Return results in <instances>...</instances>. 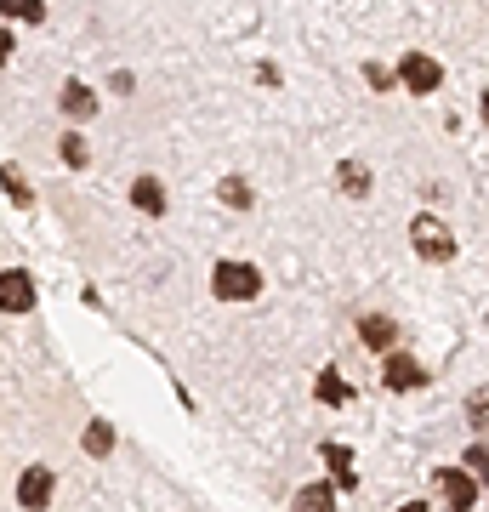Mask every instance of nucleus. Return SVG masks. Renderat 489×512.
Returning a JSON list of instances; mask_svg holds the SVG:
<instances>
[{"instance_id": "nucleus-1", "label": "nucleus", "mask_w": 489, "mask_h": 512, "mask_svg": "<svg viewBox=\"0 0 489 512\" xmlns=\"http://www.w3.org/2000/svg\"><path fill=\"white\" fill-rule=\"evenodd\" d=\"M211 296H217V302H256V296H262V268H256V262H239V256L217 262V268H211Z\"/></svg>"}, {"instance_id": "nucleus-2", "label": "nucleus", "mask_w": 489, "mask_h": 512, "mask_svg": "<svg viewBox=\"0 0 489 512\" xmlns=\"http://www.w3.org/2000/svg\"><path fill=\"white\" fill-rule=\"evenodd\" d=\"M410 245H416V256L421 262H433V268L455 262V228L444 217H433V211H421V217L410 222Z\"/></svg>"}, {"instance_id": "nucleus-3", "label": "nucleus", "mask_w": 489, "mask_h": 512, "mask_svg": "<svg viewBox=\"0 0 489 512\" xmlns=\"http://www.w3.org/2000/svg\"><path fill=\"white\" fill-rule=\"evenodd\" d=\"M433 490H438V501H444V512H472V507H478V495H484L467 467H438Z\"/></svg>"}, {"instance_id": "nucleus-4", "label": "nucleus", "mask_w": 489, "mask_h": 512, "mask_svg": "<svg viewBox=\"0 0 489 512\" xmlns=\"http://www.w3.org/2000/svg\"><path fill=\"white\" fill-rule=\"evenodd\" d=\"M433 382V370L421 365L416 353H387V359H381V387H387V393H416V387H427Z\"/></svg>"}, {"instance_id": "nucleus-5", "label": "nucleus", "mask_w": 489, "mask_h": 512, "mask_svg": "<svg viewBox=\"0 0 489 512\" xmlns=\"http://www.w3.org/2000/svg\"><path fill=\"white\" fill-rule=\"evenodd\" d=\"M393 74H399L404 92H416V97H433L438 86H444V69H438V57H427V52H404Z\"/></svg>"}, {"instance_id": "nucleus-6", "label": "nucleus", "mask_w": 489, "mask_h": 512, "mask_svg": "<svg viewBox=\"0 0 489 512\" xmlns=\"http://www.w3.org/2000/svg\"><path fill=\"white\" fill-rule=\"evenodd\" d=\"M0 313H12V319L35 313V279H29V268H6L0 274Z\"/></svg>"}, {"instance_id": "nucleus-7", "label": "nucleus", "mask_w": 489, "mask_h": 512, "mask_svg": "<svg viewBox=\"0 0 489 512\" xmlns=\"http://www.w3.org/2000/svg\"><path fill=\"white\" fill-rule=\"evenodd\" d=\"M52 490H57L52 467H23L18 473V507L23 512H46L52 507Z\"/></svg>"}, {"instance_id": "nucleus-8", "label": "nucleus", "mask_w": 489, "mask_h": 512, "mask_svg": "<svg viewBox=\"0 0 489 512\" xmlns=\"http://www.w3.org/2000/svg\"><path fill=\"white\" fill-rule=\"evenodd\" d=\"M319 456H325V467H330V484H336V495H353V490H359V473H353V450H347V444L325 439V444H319Z\"/></svg>"}, {"instance_id": "nucleus-9", "label": "nucleus", "mask_w": 489, "mask_h": 512, "mask_svg": "<svg viewBox=\"0 0 489 512\" xmlns=\"http://www.w3.org/2000/svg\"><path fill=\"white\" fill-rule=\"evenodd\" d=\"M313 399L325 404V410H347V404H353V382H347L336 365H325L313 376Z\"/></svg>"}, {"instance_id": "nucleus-10", "label": "nucleus", "mask_w": 489, "mask_h": 512, "mask_svg": "<svg viewBox=\"0 0 489 512\" xmlns=\"http://www.w3.org/2000/svg\"><path fill=\"white\" fill-rule=\"evenodd\" d=\"M359 342H364L370 353H393V342H399L393 313H364V319H359Z\"/></svg>"}, {"instance_id": "nucleus-11", "label": "nucleus", "mask_w": 489, "mask_h": 512, "mask_svg": "<svg viewBox=\"0 0 489 512\" xmlns=\"http://www.w3.org/2000/svg\"><path fill=\"white\" fill-rule=\"evenodd\" d=\"M57 109L69 114L74 126H86L91 114H97V97H91V86H80V80H69V86L57 92Z\"/></svg>"}, {"instance_id": "nucleus-12", "label": "nucleus", "mask_w": 489, "mask_h": 512, "mask_svg": "<svg viewBox=\"0 0 489 512\" xmlns=\"http://www.w3.org/2000/svg\"><path fill=\"white\" fill-rule=\"evenodd\" d=\"M131 205H137L143 217H165V183L154 177V171H143V177L131 183Z\"/></svg>"}, {"instance_id": "nucleus-13", "label": "nucleus", "mask_w": 489, "mask_h": 512, "mask_svg": "<svg viewBox=\"0 0 489 512\" xmlns=\"http://www.w3.org/2000/svg\"><path fill=\"white\" fill-rule=\"evenodd\" d=\"M290 512H336V484H330V478L302 484V490H296V501H290Z\"/></svg>"}, {"instance_id": "nucleus-14", "label": "nucleus", "mask_w": 489, "mask_h": 512, "mask_svg": "<svg viewBox=\"0 0 489 512\" xmlns=\"http://www.w3.org/2000/svg\"><path fill=\"white\" fill-rule=\"evenodd\" d=\"M114 444H120V433H114V421H86V439H80V450H86L91 461H109L114 456Z\"/></svg>"}, {"instance_id": "nucleus-15", "label": "nucleus", "mask_w": 489, "mask_h": 512, "mask_svg": "<svg viewBox=\"0 0 489 512\" xmlns=\"http://www.w3.org/2000/svg\"><path fill=\"white\" fill-rule=\"evenodd\" d=\"M336 188L353 194V200H364V194H370V165H364V160H342V165H336Z\"/></svg>"}, {"instance_id": "nucleus-16", "label": "nucleus", "mask_w": 489, "mask_h": 512, "mask_svg": "<svg viewBox=\"0 0 489 512\" xmlns=\"http://www.w3.org/2000/svg\"><path fill=\"white\" fill-rule=\"evenodd\" d=\"M0 188H6V200L18 205V211H29V205H35V188L23 183L18 165H0Z\"/></svg>"}, {"instance_id": "nucleus-17", "label": "nucleus", "mask_w": 489, "mask_h": 512, "mask_svg": "<svg viewBox=\"0 0 489 512\" xmlns=\"http://www.w3.org/2000/svg\"><path fill=\"white\" fill-rule=\"evenodd\" d=\"M461 467H467V473L478 478V490L489 495V444L484 439H472L467 450H461Z\"/></svg>"}, {"instance_id": "nucleus-18", "label": "nucleus", "mask_w": 489, "mask_h": 512, "mask_svg": "<svg viewBox=\"0 0 489 512\" xmlns=\"http://www.w3.org/2000/svg\"><path fill=\"white\" fill-rule=\"evenodd\" d=\"M217 200L234 205V211H251L256 194H251V183H245V177H222V183H217Z\"/></svg>"}, {"instance_id": "nucleus-19", "label": "nucleus", "mask_w": 489, "mask_h": 512, "mask_svg": "<svg viewBox=\"0 0 489 512\" xmlns=\"http://www.w3.org/2000/svg\"><path fill=\"white\" fill-rule=\"evenodd\" d=\"M57 154H63V165H69V171H86V165H91V148H86V137H80V131H63Z\"/></svg>"}, {"instance_id": "nucleus-20", "label": "nucleus", "mask_w": 489, "mask_h": 512, "mask_svg": "<svg viewBox=\"0 0 489 512\" xmlns=\"http://www.w3.org/2000/svg\"><path fill=\"white\" fill-rule=\"evenodd\" d=\"M467 427H472V439L489 444V393H467Z\"/></svg>"}, {"instance_id": "nucleus-21", "label": "nucleus", "mask_w": 489, "mask_h": 512, "mask_svg": "<svg viewBox=\"0 0 489 512\" xmlns=\"http://www.w3.org/2000/svg\"><path fill=\"white\" fill-rule=\"evenodd\" d=\"M0 18H18V23H40V18H46V0H0Z\"/></svg>"}, {"instance_id": "nucleus-22", "label": "nucleus", "mask_w": 489, "mask_h": 512, "mask_svg": "<svg viewBox=\"0 0 489 512\" xmlns=\"http://www.w3.org/2000/svg\"><path fill=\"white\" fill-rule=\"evenodd\" d=\"M364 80H370V92H393L399 86V74L387 69V63H364Z\"/></svg>"}, {"instance_id": "nucleus-23", "label": "nucleus", "mask_w": 489, "mask_h": 512, "mask_svg": "<svg viewBox=\"0 0 489 512\" xmlns=\"http://www.w3.org/2000/svg\"><path fill=\"white\" fill-rule=\"evenodd\" d=\"M109 86H114V92H120V97H131V92H137V80H131L126 69H114V74H109Z\"/></svg>"}, {"instance_id": "nucleus-24", "label": "nucleus", "mask_w": 489, "mask_h": 512, "mask_svg": "<svg viewBox=\"0 0 489 512\" xmlns=\"http://www.w3.org/2000/svg\"><path fill=\"white\" fill-rule=\"evenodd\" d=\"M478 114H484V131H489V86L478 92Z\"/></svg>"}, {"instance_id": "nucleus-25", "label": "nucleus", "mask_w": 489, "mask_h": 512, "mask_svg": "<svg viewBox=\"0 0 489 512\" xmlns=\"http://www.w3.org/2000/svg\"><path fill=\"white\" fill-rule=\"evenodd\" d=\"M6 57H12V35H6V29H0V63H6Z\"/></svg>"}, {"instance_id": "nucleus-26", "label": "nucleus", "mask_w": 489, "mask_h": 512, "mask_svg": "<svg viewBox=\"0 0 489 512\" xmlns=\"http://www.w3.org/2000/svg\"><path fill=\"white\" fill-rule=\"evenodd\" d=\"M399 512H433V507H427V501H404Z\"/></svg>"}]
</instances>
